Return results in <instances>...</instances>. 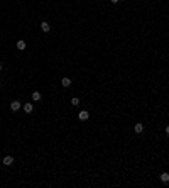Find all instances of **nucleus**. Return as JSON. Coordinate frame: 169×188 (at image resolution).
<instances>
[{
    "mask_svg": "<svg viewBox=\"0 0 169 188\" xmlns=\"http://www.w3.org/2000/svg\"><path fill=\"white\" fill-rule=\"evenodd\" d=\"M78 117H80V120H88L90 119V114L86 110H81L80 114H78Z\"/></svg>",
    "mask_w": 169,
    "mask_h": 188,
    "instance_id": "3",
    "label": "nucleus"
},
{
    "mask_svg": "<svg viewBox=\"0 0 169 188\" xmlns=\"http://www.w3.org/2000/svg\"><path fill=\"white\" fill-rule=\"evenodd\" d=\"M41 29H42L44 32H49V29H51V27H49L48 22H42V24H41Z\"/></svg>",
    "mask_w": 169,
    "mask_h": 188,
    "instance_id": "9",
    "label": "nucleus"
},
{
    "mask_svg": "<svg viewBox=\"0 0 169 188\" xmlns=\"http://www.w3.org/2000/svg\"><path fill=\"white\" fill-rule=\"evenodd\" d=\"M32 100H36V102H39V100H41V93H39V92H32Z\"/></svg>",
    "mask_w": 169,
    "mask_h": 188,
    "instance_id": "10",
    "label": "nucleus"
},
{
    "mask_svg": "<svg viewBox=\"0 0 169 188\" xmlns=\"http://www.w3.org/2000/svg\"><path fill=\"white\" fill-rule=\"evenodd\" d=\"M134 131H135L137 134H142V132H144V124H142V122H137L135 127H134Z\"/></svg>",
    "mask_w": 169,
    "mask_h": 188,
    "instance_id": "2",
    "label": "nucleus"
},
{
    "mask_svg": "<svg viewBox=\"0 0 169 188\" xmlns=\"http://www.w3.org/2000/svg\"><path fill=\"white\" fill-rule=\"evenodd\" d=\"M71 105H74V107H76V105H80V98H76V97H74V98H71Z\"/></svg>",
    "mask_w": 169,
    "mask_h": 188,
    "instance_id": "11",
    "label": "nucleus"
},
{
    "mask_svg": "<svg viewBox=\"0 0 169 188\" xmlns=\"http://www.w3.org/2000/svg\"><path fill=\"white\" fill-rule=\"evenodd\" d=\"M17 49L24 51V49H25V41H17Z\"/></svg>",
    "mask_w": 169,
    "mask_h": 188,
    "instance_id": "8",
    "label": "nucleus"
},
{
    "mask_svg": "<svg viewBox=\"0 0 169 188\" xmlns=\"http://www.w3.org/2000/svg\"><path fill=\"white\" fill-rule=\"evenodd\" d=\"M166 134H167V136H169V126H167V127H166Z\"/></svg>",
    "mask_w": 169,
    "mask_h": 188,
    "instance_id": "12",
    "label": "nucleus"
},
{
    "mask_svg": "<svg viewBox=\"0 0 169 188\" xmlns=\"http://www.w3.org/2000/svg\"><path fill=\"white\" fill-rule=\"evenodd\" d=\"M32 110H34V105H32L31 102L24 105V112H25V114H32Z\"/></svg>",
    "mask_w": 169,
    "mask_h": 188,
    "instance_id": "4",
    "label": "nucleus"
},
{
    "mask_svg": "<svg viewBox=\"0 0 169 188\" xmlns=\"http://www.w3.org/2000/svg\"><path fill=\"white\" fill-rule=\"evenodd\" d=\"M20 107H22V105H20L19 100H14V102L10 103V110H12V112H17V110H20Z\"/></svg>",
    "mask_w": 169,
    "mask_h": 188,
    "instance_id": "1",
    "label": "nucleus"
},
{
    "mask_svg": "<svg viewBox=\"0 0 169 188\" xmlns=\"http://www.w3.org/2000/svg\"><path fill=\"white\" fill-rule=\"evenodd\" d=\"M118 2H120V0H112V4H118Z\"/></svg>",
    "mask_w": 169,
    "mask_h": 188,
    "instance_id": "13",
    "label": "nucleus"
},
{
    "mask_svg": "<svg viewBox=\"0 0 169 188\" xmlns=\"http://www.w3.org/2000/svg\"><path fill=\"white\" fill-rule=\"evenodd\" d=\"M2 68H4V66H2V63H0V71H2Z\"/></svg>",
    "mask_w": 169,
    "mask_h": 188,
    "instance_id": "14",
    "label": "nucleus"
},
{
    "mask_svg": "<svg viewBox=\"0 0 169 188\" xmlns=\"http://www.w3.org/2000/svg\"><path fill=\"white\" fill-rule=\"evenodd\" d=\"M161 181L162 183H169V173H162L161 175Z\"/></svg>",
    "mask_w": 169,
    "mask_h": 188,
    "instance_id": "6",
    "label": "nucleus"
},
{
    "mask_svg": "<svg viewBox=\"0 0 169 188\" xmlns=\"http://www.w3.org/2000/svg\"><path fill=\"white\" fill-rule=\"evenodd\" d=\"M12 163H14V158H12V156H5V158H4V164H5V166H10Z\"/></svg>",
    "mask_w": 169,
    "mask_h": 188,
    "instance_id": "5",
    "label": "nucleus"
},
{
    "mask_svg": "<svg viewBox=\"0 0 169 188\" xmlns=\"http://www.w3.org/2000/svg\"><path fill=\"white\" fill-rule=\"evenodd\" d=\"M61 83H63V86H69V85H71V80H69L68 76H64L63 80H61Z\"/></svg>",
    "mask_w": 169,
    "mask_h": 188,
    "instance_id": "7",
    "label": "nucleus"
}]
</instances>
